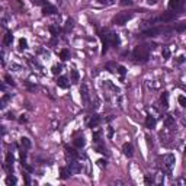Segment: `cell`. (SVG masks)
<instances>
[{
    "label": "cell",
    "instance_id": "obj_1",
    "mask_svg": "<svg viewBox=\"0 0 186 186\" xmlns=\"http://www.w3.org/2000/svg\"><path fill=\"white\" fill-rule=\"evenodd\" d=\"M100 38H102V42H103V49H102L103 54L108 51L109 45L118 47V45H119V42H121L118 34H114V32H111V31H108V32H103V35H100Z\"/></svg>",
    "mask_w": 186,
    "mask_h": 186
},
{
    "label": "cell",
    "instance_id": "obj_2",
    "mask_svg": "<svg viewBox=\"0 0 186 186\" xmlns=\"http://www.w3.org/2000/svg\"><path fill=\"white\" fill-rule=\"evenodd\" d=\"M148 48H147V45H138L135 47L134 49V53H132V58L135 63H147L148 61Z\"/></svg>",
    "mask_w": 186,
    "mask_h": 186
},
{
    "label": "cell",
    "instance_id": "obj_3",
    "mask_svg": "<svg viewBox=\"0 0 186 186\" xmlns=\"http://www.w3.org/2000/svg\"><path fill=\"white\" fill-rule=\"evenodd\" d=\"M132 16H134L132 13L121 12V13H118V15H116V16L114 18V24H115V25H118V26H122V25L128 24V20H131Z\"/></svg>",
    "mask_w": 186,
    "mask_h": 186
},
{
    "label": "cell",
    "instance_id": "obj_4",
    "mask_svg": "<svg viewBox=\"0 0 186 186\" xmlns=\"http://www.w3.org/2000/svg\"><path fill=\"white\" fill-rule=\"evenodd\" d=\"M174 162H176V159H174L173 154H164L163 156V167L166 169L167 173L172 172V169L174 166Z\"/></svg>",
    "mask_w": 186,
    "mask_h": 186
},
{
    "label": "cell",
    "instance_id": "obj_5",
    "mask_svg": "<svg viewBox=\"0 0 186 186\" xmlns=\"http://www.w3.org/2000/svg\"><path fill=\"white\" fill-rule=\"evenodd\" d=\"M80 96H82V100H83L84 105H89L90 103V92H89V87H87L86 83H83L80 86Z\"/></svg>",
    "mask_w": 186,
    "mask_h": 186
},
{
    "label": "cell",
    "instance_id": "obj_6",
    "mask_svg": "<svg viewBox=\"0 0 186 186\" xmlns=\"http://www.w3.org/2000/svg\"><path fill=\"white\" fill-rule=\"evenodd\" d=\"M68 169H70V172H71V174H77L82 172V163L76 162V160H71L70 162V166H68Z\"/></svg>",
    "mask_w": 186,
    "mask_h": 186
},
{
    "label": "cell",
    "instance_id": "obj_7",
    "mask_svg": "<svg viewBox=\"0 0 186 186\" xmlns=\"http://www.w3.org/2000/svg\"><path fill=\"white\" fill-rule=\"evenodd\" d=\"M164 29L162 28H150V29H147L143 32V36H157L159 34H162Z\"/></svg>",
    "mask_w": 186,
    "mask_h": 186
},
{
    "label": "cell",
    "instance_id": "obj_8",
    "mask_svg": "<svg viewBox=\"0 0 186 186\" xmlns=\"http://www.w3.org/2000/svg\"><path fill=\"white\" fill-rule=\"evenodd\" d=\"M185 0H170L169 2V7L170 9H174V10H180L182 6H183Z\"/></svg>",
    "mask_w": 186,
    "mask_h": 186
},
{
    "label": "cell",
    "instance_id": "obj_9",
    "mask_svg": "<svg viewBox=\"0 0 186 186\" xmlns=\"http://www.w3.org/2000/svg\"><path fill=\"white\" fill-rule=\"evenodd\" d=\"M122 153H124V156L131 157L132 154H134V147H132V144H129V143H125V144L122 145Z\"/></svg>",
    "mask_w": 186,
    "mask_h": 186
},
{
    "label": "cell",
    "instance_id": "obj_10",
    "mask_svg": "<svg viewBox=\"0 0 186 186\" xmlns=\"http://www.w3.org/2000/svg\"><path fill=\"white\" fill-rule=\"evenodd\" d=\"M54 13H57V9L54 6H51L49 3L42 7V15L44 16H49V15H54Z\"/></svg>",
    "mask_w": 186,
    "mask_h": 186
},
{
    "label": "cell",
    "instance_id": "obj_11",
    "mask_svg": "<svg viewBox=\"0 0 186 186\" xmlns=\"http://www.w3.org/2000/svg\"><path fill=\"white\" fill-rule=\"evenodd\" d=\"M174 18H176V15H174L173 12H166L159 18V20H160V22H170V20H173Z\"/></svg>",
    "mask_w": 186,
    "mask_h": 186
},
{
    "label": "cell",
    "instance_id": "obj_12",
    "mask_svg": "<svg viewBox=\"0 0 186 186\" xmlns=\"http://www.w3.org/2000/svg\"><path fill=\"white\" fill-rule=\"evenodd\" d=\"M57 86H58V87H61V89H67V87L70 86V83H68V78L64 77V76L58 77V80H57Z\"/></svg>",
    "mask_w": 186,
    "mask_h": 186
},
{
    "label": "cell",
    "instance_id": "obj_13",
    "mask_svg": "<svg viewBox=\"0 0 186 186\" xmlns=\"http://www.w3.org/2000/svg\"><path fill=\"white\" fill-rule=\"evenodd\" d=\"M145 126L147 128H154L156 126V118L153 115H147V118H145Z\"/></svg>",
    "mask_w": 186,
    "mask_h": 186
},
{
    "label": "cell",
    "instance_id": "obj_14",
    "mask_svg": "<svg viewBox=\"0 0 186 186\" xmlns=\"http://www.w3.org/2000/svg\"><path fill=\"white\" fill-rule=\"evenodd\" d=\"M99 122H100V118H99L97 115H95V116L90 118V121L87 122V125H89V128H96V126L99 125Z\"/></svg>",
    "mask_w": 186,
    "mask_h": 186
},
{
    "label": "cell",
    "instance_id": "obj_15",
    "mask_svg": "<svg viewBox=\"0 0 186 186\" xmlns=\"http://www.w3.org/2000/svg\"><path fill=\"white\" fill-rule=\"evenodd\" d=\"M160 100H162V106L164 109L169 108V93L167 92H163L162 96H160Z\"/></svg>",
    "mask_w": 186,
    "mask_h": 186
},
{
    "label": "cell",
    "instance_id": "obj_16",
    "mask_svg": "<svg viewBox=\"0 0 186 186\" xmlns=\"http://www.w3.org/2000/svg\"><path fill=\"white\" fill-rule=\"evenodd\" d=\"M74 145L78 147V148H83L84 145H86V140H84L83 135H82V137H76V138H74Z\"/></svg>",
    "mask_w": 186,
    "mask_h": 186
},
{
    "label": "cell",
    "instance_id": "obj_17",
    "mask_svg": "<svg viewBox=\"0 0 186 186\" xmlns=\"http://www.w3.org/2000/svg\"><path fill=\"white\" fill-rule=\"evenodd\" d=\"M20 144L24 147L25 150H29L31 147H32V143H31V140L28 137H22L20 138Z\"/></svg>",
    "mask_w": 186,
    "mask_h": 186
},
{
    "label": "cell",
    "instance_id": "obj_18",
    "mask_svg": "<svg viewBox=\"0 0 186 186\" xmlns=\"http://www.w3.org/2000/svg\"><path fill=\"white\" fill-rule=\"evenodd\" d=\"M66 156L67 159H70V160H76V157H77V153L70 148V147H66Z\"/></svg>",
    "mask_w": 186,
    "mask_h": 186
},
{
    "label": "cell",
    "instance_id": "obj_19",
    "mask_svg": "<svg viewBox=\"0 0 186 186\" xmlns=\"http://www.w3.org/2000/svg\"><path fill=\"white\" fill-rule=\"evenodd\" d=\"M70 57H71V55H70V51H68V49H61L60 51V58L63 61H67V60H70Z\"/></svg>",
    "mask_w": 186,
    "mask_h": 186
},
{
    "label": "cell",
    "instance_id": "obj_20",
    "mask_svg": "<svg viewBox=\"0 0 186 186\" xmlns=\"http://www.w3.org/2000/svg\"><path fill=\"white\" fill-rule=\"evenodd\" d=\"M173 125H174V118L170 116V115H167L166 119H164V126H166V128H170V126H173Z\"/></svg>",
    "mask_w": 186,
    "mask_h": 186
},
{
    "label": "cell",
    "instance_id": "obj_21",
    "mask_svg": "<svg viewBox=\"0 0 186 186\" xmlns=\"http://www.w3.org/2000/svg\"><path fill=\"white\" fill-rule=\"evenodd\" d=\"M18 183V179L15 177V176H12V174H9L6 177V185L7 186H13V185H16Z\"/></svg>",
    "mask_w": 186,
    "mask_h": 186
},
{
    "label": "cell",
    "instance_id": "obj_22",
    "mask_svg": "<svg viewBox=\"0 0 186 186\" xmlns=\"http://www.w3.org/2000/svg\"><path fill=\"white\" fill-rule=\"evenodd\" d=\"M10 100V96L9 95H3V97H2V100H0V108L5 109L7 106V102Z\"/></svg>",
    "mask_w": 186,
    "mask_h": 186
},
{
    "label": "cell",
    "instance_id": "obj_23",
    "mask_svg": "<svg viewBox=\"0 0 186 186\" xmlns=\"http://www.w3.org/2000/svg\"><path fill=\"white\" fill-rule=\"evenodd\" d=\"M61 179H67L70 174H71V172H70V169L68 167H61Z\"/></svg>",
    "mask_w": 186,
    "mask_h": 186
},
{
    "label": "cell",
    "instance_id": "obj_24",
    "mask_svg": "<svg viewBox=\"0 0 186 186\" xmlns=\"http://www.w3.org/2000/svg\"><path fill=\"white\" fill-rule=\"evenodd\" d=\"M26 48H28V41L25 38H20L19 39V51H24Z\"/></svg>",
    "mask_w": 186,
    "mask_h": 186
},
{
    "label": "cell",
    "instance_id": "obj_25",
    "mask_svg": "<svg viewBox=\"0 0 186 186\" xmlns=\"http://www.w3.org/2000/svg\"><path fill=\"white\" fill-rule=\"evenodd\" d=\"M3 42H5L6 45H12V42H13V35L10 34V32H7L6 35H5V39H3Z\"/></svg>",
    "mask_w": 186,
    "mask_h": 186
},
{
    "label": "cell",
    "instance_id": "obj_26",
    "mask_svg": "<svg viewBox=\"0 0 186 186\" xmlns=\"http://www.w3.org/2000/svg\"><path fill=\"white\" fill-rule=\"evenodd\" d=\"M73 28H74V20H73L71 18H68L66 22V32H70Z\"/></svg>",
    "mask_w": 186,
    "mask_h": 186
},
{
    "label": "cell",
    "instance_id": "obj_27",
    "mask_svg": "<svg viewBox=\"0 0 186 186\" xmlns=\"http://www.w3.org/2000/svg\"><path fill=\"white\" fill-rule=\"evenodd\" d=\"M48 29H49V32H51V34H53L54 36H57L58 34H60V28H58L57 25H51V26H49Z\"/></svg>",
    "mask_w": 186,
    "mask_h": 186
},
{
    "label": "cell",
    "instance_id": "obj_28",
    "mask_svg": "<svg viewBox=\"0 0 186 186\" xmlns=\"http://www.w3.org/2000/svg\"><path fill=\"white\" fill-rule=\"evenodd\" d=\"M162 55H163V58H164V60H169V58H170V49H169L167 47H163Z\"/></svg>",
    "mask_w": 186,
    "mask_h": 186
},
{
    "label": "cell",
    "instance_id": "obj_29",
    "mask_svg": "<svg viewBox=\"0 0 186 186\" xmlns=\"http://www.w3.org/2000/svg\"><path fill=\"white\" fill-rule=\"evenodd\" d=\"M61 70H63V66H61V64H55V66H53V68H51L53 74H60Z\"/></svg>",
    "mask_w": 186,
    "mask_h": 186
},
{
    "label": "cell",
    "instance_id": "obj_30",
    "mask_svg": "<svg viewBox=\"0 0 186 186\" xmlns=\"http://www.w3.org/2000/svg\"><path fill=\"white\" fill-rule=\"evenodd\" d=\"M71 80H73V83L78 82V71L76 70V68H73L71 70Z\"/></svg>",
    "mask_w": 186,
    "mask_h": 186
},
{
    "label": "cell",
    "instance_id": "obj_31",
    "mask_svg": "<svg viewBox=\"0 0 186 186\" xmlns=\"http://www.w3.org/2000/svg\"><path fill=\"white\" fill-rule=\"evenodd\" d=\"M177 100H179V105L182 106V108H186V96L180 95V96L177 97Z\"/></svg>",
    "mask_w": 186,
    "mask_h": 186
},
{
    "label": "cell",
    "instance_id": "obj_32",
    "mask_svg": "<svg viewBox=\"0 0 186 186\" xmlns=\"http://www.w3.org/2000/svg\"><path fill=\"white\" fill-rule=\"evenodd\" d=\"M176 31H177V32H183V31H186V20L185 22H180V24L176 26Z\"/></svg>",
    "mask_w": 186,
    "mask_h": 186
},
{
    "label": "cell",
    "instance_id": "obj_33",
    "mask_svg": "<svg viewBox=\"0 0 186 186\" xmlns=\"http://www.w3.org/2000/svg\"><path fill=\"white\" fill-rule=\"evenodd\" d=\"M31 2H32L35 6H45V5H48L45 0H31Z\"/></svg>",
    "mask_w": 186,
    "mask_h": 186
},
{
    "label": "cell",
    "instance_id": "obj_34",
    "mask_svg": "<svg viewBox=\"0 0 186 186\" xmlns=\"http://www.w3.org/2000/svg\"><path fill=\"white\" fill-rule=\"evenodd\" d=\"M97 2H99L100 5H106V6H109V5H114L116 0H97Z\"/></svg>",
    "mask_w": 186,
    "mask_h": 186
},
{
    "label": "cell",
    "instance_id": "obj_35",
    "mask_svg": "<svg viewBox=\"0 0 186 186\" xmlns=\"http://www.w3.org/2000/svg\"><path fill=\"white\" fill-rule=\"evenodd\" d=\"M97 166H99V167H106V160H103V159H99V160H97Z\"/></svg>",
    "mask_w": 186,
    "mask_h": 186
},
{
    "label": "cell",
    "instance_id": "obj_36",
    "mask_svg": "<svg viewBox=\"0 0 186 186\" xmlns=\"http://www.w3.org/2000/svg\"><path fill=\"white\" fill-rule=\"evenodd\" d=\"M5 80H6V83L7 84H12V86H15V82H13V78L7 74V76H5Z\"/></svg>",
    "mask_w": 186,
    "mask_h": 186
},
{
    "label": "cell",
    "instance_id": "obj_37",
    "mask_svg": "<svg viewBox=\"0 0 186 186\" xmlns=\"http://www.w3.org/2000/svg\"><path fill=\"white\" fill-rule=\"evenodd\" d=\"M10 68H13V71H20V70H22V67L19 66V64H15V63H12Z\"/></svg>",
    "mask_w": 186,
    "mask_h": 186
},
{
    "label": "cell",
    "instance_id": "obj_38",
    "mask_svg": "<svg viewBox=\"0 0 186 186\" xmlns=\"http://www.w3.org/2000/svg\"><path fill=\"white\" fill-rule=\"evenodd\" d=\"M93 141H95V143H99V141H100V132H95V134H93Z\"/></svg>",
    "mask_w": 186,
    "mask_h": 186
},
{
    "label": "cell",
    "instance_id": "obj_39",
    "mask_svg": "<svg viewBox=\"0 0 186 186\" xmlns=\"http://www.w3.org/2000/svg\"><path fill=\"white\" fill-rule=\"evenodd\" d=\"M145 183H147V185H151V183H154V179L151 177L150 174H147V176H145Z\"/></svg>",
    "mask_w": 186,
    "mask_h": 186
},
{
    "label": "cell",
    "instance_id": "obj_40",
    "mask_svg": "<svg viewBox=\"0 0 186 186\" xmlns=\"http://www.w3.org/2000/svg\"><path fill=\"white\" fill-rule=\"evenodd\" d=\"M121 5H122V6H131L132 0H121Z\"/></svg>",
    "mask_w": 186,
    "mask_h": 186
},
{
    "label": "cell",
    "instance_id": "obj_41",
    "mask_svg": "<svg viewBox=\"0 0 186 186\" xmlns=\"http://www.w3.org/2000/svg\"><path fill=\"white\" fill-rule=\"evenodd\" d=\"M24 179H25V183H26V185H29V183H31V182H29V176H28L26 173H24Z\"/></svg>",
    "mask_w": 186,
    "mask_h": 186
},
{
    "label": "cell",
    "instance_id": "obj_42",
    "mask_svg": "<svg viewBox=\"0 0 186 186\" xmlns=\"http://www.w3.org/2000/svg\"><path fill=\"white\" fill-rule=\"evenodd\" d=\"M118 71H119L121 74L124 76V74H125V67H122V66H121V67H118Z\"/></svg>",
    "mask_w": 186,
    "mask_h": 186
},
{
    "label": "cell",
    "instance_id": "obj_43",
    "mask_svg": "<svg viewBox=\"0 0 186 186\" xmlns=\"http://www.w3.org/2000/svg\"><path fill=\"white\" fill-rule=\"evenodd\" d=\"M145 140H147V144H148V147H153V143H151V138L148 137V135L145 137Z\"/></svg>",
    "mask_w": 186,
    "mask_h": 186
},
{
    "label": "cell",
    "instance_id": "obj_44",
    "mask_svg": "<svg viewBox=\"0 0 186 186\" xmlns=\"http://www.w3.org/2000/svg\"><path fill=\"white\" fill-rule=\"evenodd\" d=\"M176 61L180 64V63H183V61H185V57H183V55H180V57H177V60H176Z\"/></svg>",
    "mask_w": 186,
    "mask_h": 186
},
{
    "label": "cell",
    "instance_id": "obj_45",
    "mask_svg": "<svg viewBox=\"0 0 186 186\" xmlns=\"http://www.w3.org/2000/svg\"><path fill=\"white\" fill-rule=\"evenodd\" d=\"M157 2H159V0H148V5H150V6L151 5H156Z\"/></svg>",
    "mask_w": 186,
    "mask_h": 186
},
{
    "label": "cell",
    "instance_id": "obj_46",
    "mask_svg": "<svg viewBox=\"0 0 186 186\" xmlns=\"http://www.w3.org/2000/svg\"><path fill=\"white\" fill-rule=\"evenodd\" d=\"M19 121H20V122H22V124H24V122H26V118H25L24 115H22V116H20V118H19Z\"/></svg>",
    "mask_w": 186,
    "mask_h": 186
},
{
    "label": "cell",
    "instance_id": "obj_47",
    "mask_svg": "<svg viewBox=\"0 0 186 186\" xmlns=\"http://www.w3.org/2000/svg\"><path fill=\"white\" fill-rule=\"evenodd\" d=\"M112 135H114V129L109 128V138H112Z\"/></svg>",
    "mask_w": 186,
    "mask_h": 186
},
{
    "label": "cell",
    "instance_id": "obj_48",
    "mask_svg": "<svg viewBox=\"0 0 186 186\" xmlns=\"http://www.w3.org/2000/svg\"><path fill=\"white\" fill-rule=\"evenodd\" d=\"M6 118H7V119H13V118H15V116H13L12 114H7V115H6Z\"/></svg>",
    "mask_w": 186,
    "mask_h": 186
},
{
    "label": "cell",
    "instance_id": "obj_49",
    "mask_svg": "<svg viewBox=\"0 0 186 186\" xmlns=\"http://www.w3.org/2000/svg\"><path fill=\"white\" fill-rule=\"evenodd\" d=\"M185 156H186V148H185Z\"/></svg>",
    "mask_w": 186,
    "mask_h": 186
}]
</instances>
